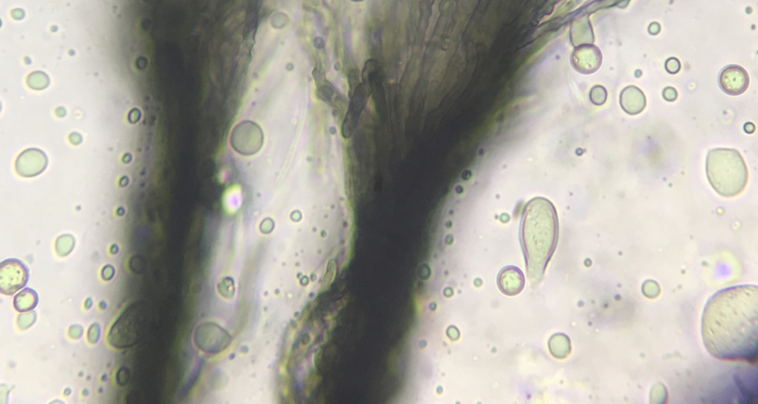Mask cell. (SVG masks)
I'll return each mask as SVG.
<instances>
[{"instance_id":"obj_1","label":"cell","mask_w":758,"mask_h":404,"mask_svg":"<svg viewBox=\"0 0 758 404\" xmlns=\"http://www.w3.org/2000/svg\"><path fill=\"white\" fill-rule=\"evenodd\" d=\"M703 342L715 358L754 362L758 355V287L740 285L715 293L701 320Z\"/></svg>"},{"instance_id":"obj_2","label":"cell","mask_w":758,"mask_h":404,"mask_svg":"<svg viewBox=\"0 0 758 404\" xmlns=\"http://www.w3.org/2000/svg\"><path fill=\"white\" fill-rule=\"evenodd\" d=\"M520 237L527 273L534 284L541 279L559 238V220L553 202L538 197L526 204Z\"/></svg>"},{"instance_id":"obj_3","label":"cell","mask_w":758,"mask_h":404,"mask_svg":"<svg viewBox=\"0 0 758 404\" xmlns=\"http://www.w3.org/2000/svg\"><path fill=\"white\" fill-rule=\"evenodd\" d=\"M706 174L715 192L725 197L740 195L749 180L746 161L735 149H711L707 155Z\"/></svg>"},{"instance_id":"obj_4","label":"cell","mask_w":758,"mask_h":404,"mask_svg":"<svg viewBox=\"0 0 758 404\" xmlns=\"http://www.w3.org/2000/svg\"><path fill=\"white\" fill-rule=\"evenodd\" d=\"M147 328V310L142 303L128 306L117 318L108 333L110 345L117 349L130 348L143 338Z\"/></svg>"},{"instance_id":"obj_5","label":"cell","mask_w":758,"mask_h":404,"mask_svg":"<svg viewBox=\"0 0 758 404\" xmlns=\"http://www.w3.org/2000/svg\"><path fill=\"white\" fill-rule=\"evenodd\" d=\"M29 280V270L17 259L5 260L0 264V292L12 296L26 286Z\"/></svg>"},{"instance_id":"obj_6","label":"cell","mask_w":758,"mask_h":404,"mask_svg":"<svg viewBox=\"0 0 758 404\" xmlns=\"http://www.w3.org/2000/svg\"><path fill=\"white\" fill-rule=\"evenodd\" d=\"M720 86L730 96H740L747 91L749 78L747 72L739 66H728L720 75Z\"/></svg>"},{"instance_id":"obj_7","label":"cell","mask_w":758,"mask_h":404,"mask_svg":"<svg viewBox=\"0 0 758 404\" xmlns=\"http://www.w3.org/2000/svg\"><path fill=\"white\" fill-rule=\"evenodd\" d=\"M619 103L623 110L630 115L642 113L647 105L645 93L635 86L624 88L620 94Z\"/></svg>"},{"instance_id":"obj_8","label":"cell","mask_w":758,"mask_h":404,"mask_svg":"<svg viewBox=\"0 0 758 404\" xmlns=\"http://www.w3.org/2000/svg\"><path fill=\"white\" fill-rule=\"evenodd\" d=\"M499 287L503 293L513 296L520 293L525 284L522 272L515 267H507L502 270L499 279Z\"/></svg>"},{"instance_id":"obj_9","label":"cell","mask_w":758,"mask_h":404,"mask_svg":"<svg viewBox=\"0 0 758 404\" xmlns=\"http://www.w3.org/2000/svg\"><path fill=\"white\" fill-rule=\"evenodd\" d=\"M38 304V296L35 291L26 289L17 294L13 299V306L18 312H27L34 309Z\"/></svg>"},{"instance_id":"obj_10","label":"cell","mask_w":758,"mask_h":404,"mask_svg":"<svg viewBox=\"0 0 758 404\" xmlns=\"http://www.w3.org/2000/svg\"><path fill=\"white\" fill-rule=\"evenodd\" d=\"M566 339L567 337H565L562 334H556L555 337H551L550 340V350L555 357L562 359L568 354L567 350L570 348V346H567V343H568L569 340H566Z\"/></svg>"},{"instance_id":"obj_11","label":"cell","mask_w":758,"mask_h":404,"mask_svg":"<svg viewBox=\"0 0 758 404\" xmlns=\"http://www.w3.org/2000/svg\"><path fill=\"white\" fill-rule=\"evenodd\" d=\"M589 98L592 104L596 106H602L605 104L606 99H608V92L606 88L601 86H596L592 87L590 93Z\"/></svg>"},{"instance_id":"obj_12","label":"cell","mask_w":758,"mask_h":404,"mask_svg":"<svg viewBox=\"0 0 758 404\" xmlns=\"http://www.w3.org/2000/svg\"><path fill=\"white\" fill-rule=\"evenodd\" d=\"M663 97L667 101L673 102L678 98V93L672 87H667L663 92Z\"/></svg>"},{"instance_id":"obj_13","label":"cell","mask_w":758,"mask_h":404,"mask_svg":"<svg viewBox=\"0 0 758 404\" xmlns=\"http://www.w3.org/2000/svg\"><path fill=\"white\" fill-rule=\"evenodd\" d=\"M744 129H745V132L748 134H752L755 132V126L751 122L747 123V125L744 126Z\"/></svg>"}]
</instances>
